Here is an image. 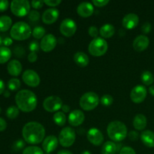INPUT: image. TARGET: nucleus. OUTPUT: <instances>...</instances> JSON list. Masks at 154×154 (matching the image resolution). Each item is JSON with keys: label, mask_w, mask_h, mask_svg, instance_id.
Listing matches in <instances>:
<instances>
[{"label": "nucleus", "mask_w": 154, "mask_h": 154, "mask_svg": "<svg viewBox=\"0 0 154 154\" xmlns=\"http://www.w3.org/2000/svg\"><path fill=\"white\" fill-rule=\"evenodd\" d=\"M94 12V5L88 2H81L77 8V13L81 17L87 18L91 16Z\"/></svg>", "instance_id": "obj_19"}, {"label": "nucleus", "mask_w": 154, "mask_h": 154, "mask_svg": "<svg viewBox=\"0 0 154 154\" xmlns=\"http://www.w3.org/2000/svg\"><path fill=\"white\" fill-rule=\"evenodd\" d=\"M128 137H129V139L132 141H135L138 139V132H137L136 131H130V132L128 133Z\"/></svg>", "instance_id": "obj_46"}, {"label": "nucleus", "mask_w": 154, "mask_h": 154, "mask_svg": "<svg viewBox=\"0 0 154 154\" xmlns=\"http://www.w3.org/2000/svg\"><path fill=\"white\" fill-rule=\"evenodd\" d=\"M120 154H136V153L131 147H123L120 151Z\"/></svg>", "instance_id": "obj_44"}, {"label": "nucleus", "mask_w": 154, "mask_h": 154, "mask_svg": "<svg viewBox=\"0 0 154 154\" xmlns=\"http://www.w3.org/2000/svg\"><path fill=\"white\" fill-rule=\"evenodd\" d=\"M2 37H1V36H0V45H2Z\"/></svg>", "instance_id": "obj_57"}, {"label": "nucleus", "mask_w": 154, "mask_h": 154, "mask_svg": "<svg viewBox=\"0 0 154 154\" xmlns=\"http://www.w3.org/2000/svg\"><path fill=\"white\" fill-rule=\"evenodd\" d=\"M45 154H51V153H45Z\"/></svg>", "instance_id": "obj_59"}, {"label": "nucleus", "mask_w": 154, "mask_h": 154, "mask_svg": "<svg viewBox=\"0 0 154 154\" xmlns=\"http://www.w3.org/2000/svg\"><path fill=\"white\" fill-rule=\"evenodd\" d=\"M44 2L48 6H50L51 8H54L61 4L62 1H60V0H45V1H44Z\"/></svg>", "instance_id": "obj_41"}, {"label": "nucleus", "mask_w": 154, "mask_h": 154, "mask_svg": "<svg viewBox=\"0 0 154 154\" xmlns=\"http://www.w3.org/2000/svg\"><path fill=\"white\" fill-rule=\"evenodd\" d=\"M21 86L20 81L17 78H11L8 82V88L11 91H17Z\"/></svg>", "instance_id": "obj_32"}, {"label": "nucleus", "mask_w": 154, "mask_h": 154, "mask_svg": "<svg viewBox=\"0 0 154 154\" xmlns=\"http://www.w3.org/2000/svg\"><path fill=\"white\" fill-rule=\"evenodd\" d=\"M88 33L92 38H93V39L96 38H98V35L99 34V29L95 26H92L89 28Z\"/></svg>", "instance_id": "obj_38"}, {"label": "nucleus", "mask_w": 154, "mask_h": 154, "mask_svg": "<svg viewBox=\"0 0 154 154\" xmlns=\"http://www.w3.org/2000/svg\"><path fill=\"white\" fill-rule=\"evenodd\" d=\"M30 7L31 3L27 0H14L10 5L12 14L19 17L29 14L30 12Z\"/></svg>", "instance_id": "obj_7"}, {"label": "nucleus", "mask_w": 154, "mask_h": 154, "mask_svg": "<svg viewBox=\"0 0 154 154\" xmlns=\"http://www.w3.org/2000/svg\"><path fill=\"white\" fill-rule=\"evenodd\" d=\"M133 126L136 130L142 131L146 128L147 124V117L142 114H138L135 115L133 119Z\"/></svg>", "instance_id": "obj_23"}, {"label": "nucleus", "mask_w": 154, "mask_h": 154, "mask_svg": "<svg viewBox=\"0 0 154 154\" xmlns=\"http://www.w3.org/2000/svg\"><path fill=\"white\" fill-rule=\"evenodd\" d=\"M32 32V30L28 23L23 21H19L12 26L10 30V35L14 40L24 41L30 37Z\"/></svg>", "instance_id": "obj_4"}, {"label": "nucleus", "mask_w": 154, "mask_h": 154, "mask_svg": "<svg viewBox=\"0 0 154 154\" xmlns=\"http://www.w3.org/2000/svg\"><path fill=\"white\" fill-rule=\"evenodd\" d=\"M12 26L11 18L7 15H3L0 17V32H6Z\"/></svg>", "instance_id": "obj_27"}, {"label": "nucleus", "mask_w": 154, "mask_h": 154, "mask_svg": "<svg viewBox=\"0 0 154 154\" xmlns=\"http://www.w3.org/2000/svg\"><path fill=\"white\" fill-rule=\"evenodd\" d=\"M152 29V26L150 23L147 22L145 23H144L141 26V31H142L143 33L144 34H148L149 32H150Z\"/></svg>", "instance_id": "obj_42"}, {"label": "nucleus", "mask_w": 154, "mask_h": 154, "mask_svg": "<svg viewBox=\"0 0 154 154\" xmlns=\"http://www.w3.org/2000/svg\"><path fill=\"white\" fill-rule=\"evenodd\" d=\"M9 7V2L8 0H0V12L7 10Z\"/></svg>", "instance_id": "obj_45"}, {"label": "nucleus", "mask_w": 154, "mask_h": 154, "mask_svg": "<svg viewBox=\"0 0 154 154\" xmlns=\"http://www.w3.org/2000/svg\"><path fill=\"white\" fill-rule=\"evenodd\" d=\"M38 60V55L36 54V53L31 52L28 55V60L30 63H35V62L37 61Z\"/></svg>", "instance_id": "obj_48"}, {"label": "nucleus", "mask_w": 154, "mask_h": 154, "mask_svg": "<svg viewBox=\"0 0 154 154\" xmlns=\"http://www.w3.org/2000/svg\"><path fill=\"white\" fill-rule=\"evenodd\" d=\"M3 94H4V96L5 97L8 98L10 96V92L8 91V90H5V92L3 93Z\"/></svg>", "instance_id": "obj_55"}, {"label": "nucleus", "mask_w": 154, "mask_h": 154, "mask_svg": "<svg viewBox=\"0 0 154 154\" xmlns=\"http://www.w3.org/2000/svg\"><path fill=\"white\" fill-rule=\"evenodd\" d=\"M39 48H40V45L36 41H32L29 45V49L31 52L36 53L37 51H38Z\"/></svg>", "instance_id": "obj_40"}, {"label": "nucleus", "mask_w": 154, "mask_h": 154, "mask_svg": "<svg viewBox=\"0 0 154 154\" xmlns=\"http://www.w3.org/2000/svg\"><path fill=\"white\" fill-rule=\"evenodd\" d=\"M45 29L42 26H35L32 29V35L33 37L36 39H42L45 36Z\"/></svg>", "instance_id": "obj_33"}, {"label": "nucleus", "mask_w": 154, "mask_h": 154, "mask_svg": "<svg viewBox=\"0 0 154 154\" xmlns=\"http://www.w3.org/2000/svg\"><path fill=\"white\" fill-rule=\"evenodd\" d=\"M100 102L104 106H110L114 102V99L112 96L109 94H105L102 96L100 99Z\"/></svg>", "instance_id": "obj_35"}, {"label": "nucleus", "mask_w": 154, "mask_h": 154, "mask_svg": "<svg viewBox=\"0 0 154 154\" xmlns=\"http://www.w3.org/2000/svg\"><path fill=\"white\" fill-rule=\"evenodd\" d=\"M74 61L80 67L84 68L90 63L89 57L84 52H77L74 55Z\"/></svg>", "instance_id": "obj_24"}, {"label": "nucleus", "mask_w": 154, "mask_h": 154, "mask_svg": "<svg viewBox=\"0 0 154 154\" xmlns=\"http://www.w3.org/2000/svg\"><path fill=\"white\" fill-rule=\"evenodd\" d=\"M5 92V83L2 80L0 79V95Z\"/></svg>", "instance_id": "obj_52"}, {"label": "nucleus", "mask_w": 154, "mask_h": 154, "mask_svg": "<svg viewBox=\"0 0 154 154\" xmlns=\"http://www.w3.org/2000/svg\"><path fill=\"white\" fill-rule=\"evenodd\" d=\"M1 112H2V108H0V114H1Z\"/></svg>", "instance_id": "obj_58"}, {"label": "nucleus", "mask_w": 154, "mask_h": 154, "mask_svg": "<svg viewBox=\"0 0 154 154\" xmlns=\"http://www.w3.org/2000/svg\"><path fill=\"white\" fill-rule=\"evenodd\" d=\"M99 97L94 92H87L84 93L80 99V106L83 110L87 111H93L99 105Z\"/></svg>", "instance_id": "obj_6"}, {"label": "nucleus", "mask_w": 154, "mask_h": 154, "mask_svg": "<svg viewBox=\"0 0 154 154\" xmlns=\"http://www.w3.org/2000/svg\"><path fill=\"white\" fill-rule=\"evenodd\" d=\"M102 154H116L117 152V144L114 141H106L102 147Z\"/></svg>", "instance_id": "obj_26"}, {"label": "nucleus", "mask_w": 154, "mask_h": 154, "mask_svg": "<svg viewBox=\"0 0 154 154\" xmlns=\"http://www.w3.org/2000/svg\"><path fill=\"white\" fill-rule=\"evenodd\" d=\"M14 53L16 57H23L24 56V54H25V50L23 49V48L22 46L17 45L14 49Z\"/></svg>", "instance_id": "obj_39"}, {"label": "nucleus", "mask_w": 154, "mask_h": 154, "mask_svg": "<svg viewBox=\"0 0 154 154\" xmlns=\"http://www.w3.org/2000/svg\"><path fill=\"white\" fill-rule=\"evenodd\" d=\"M141 140L147 147H154V132L151 130H145L141 132Z\"/></svg>", "instance_id": "obj_22"}, {"label": "nucleus", "mask_w": 154, "mask_h": 154, "mask_svg": "<svg viewBox=\"0 0 154 154\" xmlns=\"http://www.w3.org/2000/svg\"><path fill=\"white\" fill-rule=\"evenodd\" d=\"M59 139L54 135H49L44 139L42 142V150L46 153H51L57 148Z\"/></svg>", "instance_id": "obj_16"}, {"label": "nucleus", "mask_w": 154, "mask_h": 154, "mask_svg": "<svg viewBox=\"0 0 154 154\" xmlns=\"http://www.w3.org/2000/svg\"><path fill=\"white\" fill-rule=\"evenodd\" d=\"M22 64L17 60H11L7 66L8 72L10 75L14 77L19 76L22 72Z\"/></svg>", "instance_id": "obj_21"}, {"label": "nucleus", "mask_w": 154, "mask_h": 154, "mask_svg": "<svg viewBox=\"0 0 154 154\" xmlns=\"http://www.w3.org/2000/svg\"><path fill=\"white\" fill-rule=\"evenodd\" d=\"M141 81L146 86H151L154 82V76L150 71H144L141 76Z\"/></svg>", "instance_id": "obj_30"}, {"label": "nucleus", "mask_w": 154, "mask_h": 154, "mask_svg": "<svg viewBox=\"0 0 154 154\" xmlns=\"http://www.w3.org/2000/svg\"><path fill=\"white\" fill-rule=\"evenodd\" d=\"M57 45V39L53 34L45 35L40 42V48L44 52H51Z\"/></svg>", "instance_id": "obj_13"}, {"label": "nucleus", "mask_w": 154, "mask_h": 154, "mask_svg": "<svg viewBox=\"0 0 154 154\" xmlns=\"http://www.w3.org/2000/svg\"><path fill=\"white\" fill-rule=\"evenodd\" d=\"M88 141L95 146L102 145L104 141V135L99 129L96 128H91L87 134Z\"/></svg>", "instance_id": "obj_14"}, {"label": "nucleus", "mask_w": 154, "mask_h": 154, "mask_svg": "<svg viewBox=\"0 0 154 154\" xmlns=\"http://www.w3.org/2000/svg\"><path fill=\"white\" fill-rule=\"evenodd\" d=\"M54 123L59 126H63L66 123V116L63 111H57L53 117Z\"/></svg>", "instance_id": "obj_29"}, {"label": "nucleus", "mask_w": 154, "mask_h": 154, "mask_svg": "<svg viewBox=\"0 0 154 154\" xmlns=\"http://www.w3.org/2000/svg\"><path fill=\"white\" fill-rule=\"evenodd\" d=\"M63 101L59 96H51L47 97L43 102V108L46 111L50 113L57 112L62 109Z\"/></svg>", "instance_id": "obj_9"}, {"label": "nucleus", "mask_w": 154, "mask_h": 154, "mask_svg": "<svg viewBox=\"0 0 154 154\" xmlns=\"http://www.w3.org/2000/svg\"><path fill=\"white\" fill-rule=\"evenodd\" d=\"M44 1H32L31 2V5L32 6L33 8L35 9H40L43 7Z\"/></svg>", "instance_id": "obj_47"}, {"label": "nucleus", "mask_w": 154, "mask_h": 154, "mask_svg": "<svg viewBox=\"0 0 154 154\" xmlns=\"http://www.w3.org/2000/svg\"><path fill=\"white\" fill-rule=\"evenodd\" d=\"M60 31L63 35L69 38L73 36L77 31L76 23L71 18H66L61 22Z\"/></svg>", "instance_id": "obj_10"}, {"label": "nucleus", "mask_w": 154, "mask_h": 154, "mask_svg": "<svg viewBox=\"0 0 154 154\" xmlns=\"http://www.w3.org/2000/svg\"><path fill=\"white\" fill-rule=\"evenodd\" d=\"M85 120V115L81 110H74L69 115V123L71 126H79L82 124Z\"/></svg>", "instance_id": "obj_17"}, {"label": "nucleus", "mask_w": 154, "mask_h": 154, "mask_svg": "<svg viewBox=\"0 0 154 154\" xmlns=\"http://www.w3.org/2000/svg\"><path fill=\"white\" fill-rule=\"evenodd\" d=\"M109 3L108 0H93V5L96 7H104L106 5H108Z\"/></svg>", "instance_id": "obj_43"}, {"label": "nucleus", "mask_w": 154, "mask_h": 154, "mask_svg": "<svg viewBox=\"0 0 154 154\" xmlns=\"http://www.w3.org/2000/svg\"><path fill=\"white\" fill-rule=\"evenodd\" d=\"M108 137L113 141L120 142L124 140L128 135L127 127L126 125L119 120H114L108 124L107 127Z\"/></svg>", "instance_id": "obj_3"}, {"label": "nucleus", "mask_w": 154, "mask_h": 154, "mask_svg": "<svg viewBox=\"0 0 154 154\" xmlns=\"http://www.w3.org/2000/svg\"><path fill=\"white\" fill-rule=\"evenodd\" d=\"M138 23H139V17L138 15L134 13L126 14L122 20L123 26L128 30L135 29L138 26Z\"/></svg>", "instance_id": "obj_20"}, {"label": "nucleus", "mask_w": 154, "mask_h": 154, "mask_svg": "<svg viewBox=\"0 0 154 154\" xmlns=\"http://www.w3.org/2000/svg\"><path fill=\"white\" fill-rule=\"evenodd\" d=\"M149 92H150V93L152 96H154V85L150 86V88H149Z\"/></svg>", "instance_id": "obj_54"}, {"label": "nucleus", "mask_w": 154, "mask_h": 154, "mask_svg": "<svg viewBox=\"0 0 154 154\" xmlns=\"http://www.w3.org/2000/svg\"><path fill=\"white\" fill-rule=\"evenodd\" d=\"M24 141L29 144H38L45 138V129L43 125L38 122H29L22 129Z\"/></svg>", "instance_id": "obj_1"}, {"label": "nucleus", "mask_w": 154, "mask_h": 154, "mask_svg": "<svg viewBox=\"0 0 154 154\" xmlns=\"http://www.w3.org/2000/svg\"><path fill=\"white\" fill-rule=\"evenodd\" d=\"M108 49V45L105 39L102 37L93 39L88 46L89 53L93 57H102L105 55Z\"/></svg>", "instance_id": "obj_5"}, {"label": "nucleus", "mask_w": 154, "mask_h": 154, "mask_svg": "<svg viewBox=\"0 0 154 154\" xmlns=\"http://www.w3.org/2000/svg\"><path fill=\"white\" fill-rule=\"evenodd\" d=\"M20 110L17 106H10L8 108L7 111H6V116L8 118L11 119V120H14V119L17 118L19 115Z\"/></svg>", "instance_id": "obj_31"}, {"label": "nucleus", "mask_w": 154, "mask_h": 154, "mask_svg": "<svg viewBox=\"0 0 154 154\" xmlns=\"http://www.w3.org/2000/svg\"><path fill=\"white\" fill-rule=\"evenodd\" d=\"M59 142L64 147L72 146L76 139V133L72 127H64L59 135Z\"/></svg>", "instance_id": "obj_8"}, {"label": "nucleus", "mask_w": 154, "mask_h": 154, "mask_svg": "<svg viewBox=\"0 0 154 154\" xmlns=\"http://www.w3.org/2000/svg\"><path fill=\"white\" fill-rule=\"evenodd\" d=\"M7 128V123L3 118L0 117V132H3Z\"/></svg>", "instance_id": "obj_50"}, {"label": "nucleus", "mask_w": 154, "mask_h": 154, "mask_svg": "<svg viewBox=\"0 0 154 154\" xmlns=\"http://www.w3.org/2000/svg\"><path fill=\"white\" fill-rule=\"evenodd\" d=\"M115 33V28L111 23H105L99 29V34L102 38H110Z\"/></svg>", "instance_id": "obj_25"}, {"label": "nucleus", "mask_w": 154, "mask_h": 154, "mask_svg": "<svg viewBox=\"0 0 154 154\" xmlns=\"http://www.w3.org/2000/svg\"><path fill=\"white\" fill-rule=\"evenodd\" d=\"M70 106L68 105H63L62 107V110H63V113H69L70 111Z\"/></svg>", "instance_id": "obj_51"}, {"label": "nucleus", "mask_w": 154, "mask_h": 154, "mask_svg": "<svg viewBox=\"0 0 154 154\" xmlns=\"http://www.w3.org/2000/svg\"><path fill=\"white\" fill-rule=\"evenodd\" d=\"M147 91L145 87L142 85H137L131 90L130 99L134 103L140 104L145 100Z\"/></svg>", "instance_id": "obj_12"}, {"label": "nucleus", "mask_w": 154, "mask_h": 154, "mask_svg": "<svg viewBox=\"0 0 154 154\" xmlns=\"http://www.w3.org/2000/svg\"><path fill=\"white\" fill-rule=\"evenodd\" d=\"M24 147H25V142H24L23 140L20 139L14 143L13 146H12V149H13L14 151L18 152L20 151V150H23Z\"/></svg>", "instance_id": "obj_37"}, {"label": "nucleus", "mask_w": 154, "mask_h": 154, "mask_svg": "<svg viewBox=\"0 0 154 154\" xmlns=\"http://www.w3.org/2000/svg\"><path fill=\"white\" fill-rule=\"evenodd\" d=\"M81 154H92V153H90V151H88V150H84V151H83Z\"/></svg>", "instance_id": "obj_56"}, {"label": "nucleus", "mask_w": 154, "mask_h": 154, "mask_svg": "<svg viewBox=\"0 0 154 154\" xmlns=\"http://www.w3.org/2000/svg\"><path fill=\"white\" fill-rule=\"evenodd\" d=\"M12 43H13V40L10 37H5L2 41V44L5 45V47L10 46L12 45Z\"/></svg>", "instance_id": "obj_49"}, {"label": "nucleus", "mask_w": 154, "mask_h": 154, "mask_svg": "<svg viewBox=\"0 0 154 154\" xmlns=\"http://www.w3.org/2000/svg\"><path fill=\"white\" fill-rule=\"evenodd\" d=\"M11 57V51L7 47H0V64L7 63Z\"/></svg>", "instance_id": "obj_28"}, {"label": "nucleus", "mask_w": 154, "mask_h": 154, "mask_svg": "<svg viewBox=\"0 0 154 154\" xmlns=\"http://www.w3.org/2000/svg\"><path fill=\"white\" fill-rule=\"evenodd\" d=\"M59 16H60V11L58 9L55 8H51L45 10V12L42 14V19L44 23L51 25L58 20Z\"/></svg>", "instance_id": "obj_15"}, {"label": "nucleus", "mask_w": 154, "mask_h": 154, "mask_svg": "<svg viewBox=\"0 0 154 154\" xmlns=\"http://www.w3.org/2000/svg\"><path fill=\"white\" fill-rule=\"evenodd\" d=\"M22 79L23 82L30 87H37L41 82L39 75L35 71L32 69H27L23 72Z\"/></svg>", "instance_id": "obj_11"}, {"label": "nucleus", "mask_w": 154, "mask_h": 154, "mask_svg": "<svg viewBox=\"0 0 154 154\" xmlns=\"http://www.w3.org/2000/svg\"><path fill=\"white\" fill-rule=\"evenodd\" d=\"M57 154H73V153L68 150H61L57 153Z\"/></svg>", "instance_id": "obj_53"}, {"label": "nucleus", "mask_w": 154, "mask_h": 154, "mask_svg": "<svg viewBox=\"0 0 154 154\" xmlns=\"http://www.w3.org/2000/svg\"><path fill=\"white\" fill-rule=\"evenodd\" d=\"M15 102L17 107L23 112H31L37 107V96L31 90H20L15 96Z\"/></svg>", "instance_id": "obj_2"}, {"label": "nucleus", "mask_w": 154, "mask_h": 154, "mask_svg": "<svg viewBox=\"0 0 154 154\" xmlns=\"http://www.w3.org/2000/svg\"><path fill=\"white\" fill-rule=\"evenodd\" d=\"M40 13L38 11L32 10L29 14V20L32 23H37L40 20Z\"/></svg>", "instance_id": "obj_36"}, {"label": "nucleus", "mask_w": 154, "mask_h": 154, "mask_svg": "<svg viewBox=\"0 0 154 154\" xmlns=\"http://www.w3.org/2000/svg\"><path fill=\"white\" fill-rule=\"evenodd\" d=\"M23 154H44L42 148L37 146H29L23 150Z\"/></svg>", "instance_id": "obj_34"}, {"label": "nucleus", "mask_w": 154, "mask_h": 154, "mask_svg": "<svg viewBox=\"0 0 154 154\" xmlns=\"http://www.w3.org/2000/svg\"><path fill=\"white\" fill-rule=\"evenodd\" d=\"M149 45H150V40H149L148 37L144 35H140L137 36L135 40L133 41L132 46L135 51L142 52L148 48Z\"/></svg>", "instance_id": "obj_18"}]
</instances>
